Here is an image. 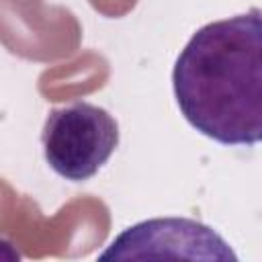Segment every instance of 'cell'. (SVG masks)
<instances>
[{"mask_svg": "<svg viewBox=\"0 0 262 262\" xmlns=\"http://www.w3.org/2000/svg\"><path fill=\"white\" fill-rule=\"evenodd\" d=\"M180 115L221 145L262 143V12L201 27L172 70Z\"/></svg>", "mask_w": 262, "mask_h": 262, "instance_id": "1", "label": "cell"}, {"mask_svg": "<svg viewBox=\"0 0 262 262\" xmlns=\"http://www.w3.org/2000/svg\"><path fill=\"white\" fill-rule=\"evenodd\" d=\"M119 139L117 119L86 100L51 108L41 131L45 162L70 182H84L98 174L119 147Z\"/></svg>", "mask_w": 262, "mask_h": 262, "instance_id": "2", "label": "cell"}, {"mask_svg": "<svg viewBox=\"0 0 262 262\" xmlns=\"http://www.w3.org/2000/svg\"><path fill=\"white\" fill-rule=\"evenodd\" d=\"M100 258H231L229 244L209 225L186 217H156L121 231Z\"/></svg>", "mask_w": 262, "mask_h": 262, "instance_id": "3", "label": "cell"}]
</instances>
